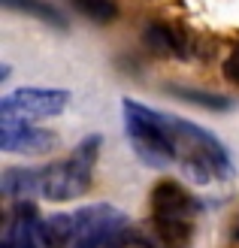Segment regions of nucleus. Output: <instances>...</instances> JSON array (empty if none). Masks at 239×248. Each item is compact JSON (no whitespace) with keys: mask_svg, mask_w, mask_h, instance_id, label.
I'll return each mask as SVG.
<instances>
[{"mask_svg":"<svg viewBox=\"0 0 239 248\" xmlns=\"http://www.w3.org/2000/svg\"><path fill=\"white\" fill-rule=\"evenodd\" d=\"M58 145V136L46 127L31 124V118L0 112V148L9 155H46Z\"/></svg>","mask_w":239,"mask_h":248,"instance_id":"6","label":"nucleus"},{"mask_svg":"<svg viewBox=\"0 0 239 248\" xmlns=\"http://www.w3.org/2000/svg\"><path fill=\"white\" fill-rule=\"evenodd\" d=\"M148 209H152L148 224L155 227L163 248H185L188 239H191L194 221L203 215V200L191 188H185L182 182L163 179L152 188Z\"/></svg>","mask_w":239,"mask_h":248,"instance_id":"2","label":"nucleus"},{"mask_svg":"<svg viewBox=\"0 0 239 248\" xmlns=\"http://www.w3.org/2000/svg\"><path fill=\"white\" fill-rule=\"evenodd\" d=\"M36 209L31 200H16L12 206V215L3 227V239H0V248H40V233H36Z\"/></svg>","mask_w":239,"mask_h":248,"instance_id":"7","label":"nucleus"},{"mask_svg":"<svg viewBox=\"0 0 239 248\" xmlns=\"http://www.w3.org/2000/svg\"><path fill=\"white\" fill-rule=\"evenodd\" d=\"M167 88L179 97V100H188L194 106L212 109V112H224V109H233V100L224 94H212V91H200V88H185V85H167Z\"/></svg>","mask_w":239,"mask_h":248,"instance_id":"12","label":"nucleus"},{"mask_svg":"<svg viewBox=\"0 0 239 248\" xmlns=\"http://www.w3.org/2000/svg\"><path fill=\"white\" fill-rule=\"evenodd\" d=\"M233 239L239 242V221H236V224H233Z\"/></svg>","mask_w":239,"mask_h":248,"instance_id":"15","label":"nucleus"},{"mask_svg":"<svg viewBox=\"0 0 239 248\" xmlns=\"http://www.w3.org/2000/svg\"><path fill=\"white\" fill-rule=\"evenodd\" d=\"M70 3H73V9H76L79 16L91 18L97 24H109V21H115V16H118L115 0H70Z\"/></svg>","mask_w":239,"mask_h":248,"instance_id":"13","label":"nucleus"},{"mask_svg":"<svg viewBox=\"0 0 239 248\" xmlns=\"http://www.w3.org/2000/svg\"><path fill=\"white\" fill-rule=\"evenodd\" d=\"M121 109L124 133L143 164L158 170L175 164L194 185H215L233 176L230 152L212 130L136 100H124Z\"/></svg>","mask_w":239,"mask_h":248,"instance_id":"1","label":"nucleus"},{"mask_svg":"<svg viewBox=\"0 0 239 248\" xmlns=\"http://www.w3.org/2000/svg\"><path fill=\"white\" fill-rule=\"evenodd\" d=\"M143 43H145L148 52H155L160 58H188V55H191L185 33L170 28V24H163V21H152V24H148V28L143 31Z\"/></svg>","mask_w":239,"mask_h":248,"instance_id":"8","label":"nucleus"},{"mask_svg":"<svg viewBox=\"0 0 239 248\" xmlns=\"http://www.w3.org/2000/svg\"><path fill=\"white\" fill-rule=\"evenodd\" d=\"M100 145H103V136L91 133L73 148L70 157L58 160V164H48V167H40V172H43L40 197L43 200L64 203V200H73V197H82V194L91 191Z\"/></svg>","mask_w":239,"mask_h":248,"instance_id":"3","label":"nucleus"},{"mask_svg":"<svg viewBox=\"0 0 239 248\" xmlns=\"http://www.w3.org/2000/svg\"><path fill=\"white\" fill-rule=\"evenodd\" d=\"M224 76H227L233 85H239V46L224 58Z\"/></svg>","mask_w":239,"mask_h":248,"instance_id":"14","label":"nucleus"},{"mask_svg":"<svg viewBox=\"0 0 239 248\" xmlns=\"http://www.w3.org/2000/svg\"><path fill=\"white\" fill-rule=\"evenodd\" d=\"M3 6L6 9H16V12H28V16L40 18L46 24H52V28H58V31L67 28L64 12H61L58 6H52V3H46V0H3Z\"/></svg>","mask_w":239,"mask_h":248,"instance_id":"11","label":"nucleus"},{"mask_svg":"<svg viewBox=\"0 0 239 248\" xmlns=\"http://www.w3.org/2000/svg\"><path fill=\"white\" fill-rule=\"evenodd\" d=\"M43 248H70L76 236V212H55L48 218L36 221Z\"/></svg>","mask_w":239,"mask_h":248,"instance_id":"10","label":"nucleus"},{"mask_svg":"<svg viewBox=\"0 0 239 248\" xmlns=\"http://www.w3.org/2000/svg\"><path fill=\"white\" fill-rule=\"evenodd\" d=\"M127 227V215L112 203L82 206L76 209V236L70 248H109Z\"/></svg>","mask_w":239,"mask_h":248,"instance_id":"4","label":"nucleus"},{"mask_svg":"<svg viewBox=\"0 0 239 248\" xmlns=\"http://www.w3.org/2000/svg\"><path fill=\"white\" fill-rule=\"evenodd\" d=\"M40 167H9L0 176V191L9 200H33L40 197Z\"/></svg>","mask_w":239,"mask_h":248,"instance_id":"9","label":"nucleus"},{"mask_svg":"<svg viewBox=\"0 0 239 248\" xmlns=\"http://www.w3.org/2000/svg\"><path fill=\"white\" fill-rule=\"evenodd\" d=\"M70 103V91L64 88H36V85H24V88L9 91L0 100V112H12L21 118H52L61 115Z\"/></svg>","mask_w":239,"mask_h":248,"instance_id":"5","label":"nucleus"}]
</instances>
